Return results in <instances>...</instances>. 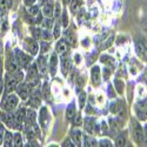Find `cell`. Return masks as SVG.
I'll list each match as a JSON object with an SVG mask.
<instances>
[{
  "instance_id": "cell-2",
  "label": "cell",
  "mask_w": 147,
  "mask_h": 147,
  "mask_svg": "<svg viewBox=\"0 0 147 147\" xmlns=\"http://www.w3.org/2000/svg\"><path fill=\"white\" fill-rule=\"evenodd\" d=\"M131 132H132V136H133L134 141H136L137 144H141L144 141V131H142V127L140 126V124L136 119L131 120Z\"/></svg>"
},
{
  "instance_id": "cell-21",
  "label": "cell",
  "mask_w": 147,
  "mask_h": 147,
  "mask_svg": "<svg viewBox=\"0 0 147 147\" xmlns=\"http://www.w3.org/2000/svg\"><path fill=\"white\" fill-rule=\"evenodd\" d=\"M69 69H71V61H69V59L64 58L61 60V71H63V74L67 76Z\"/></svg>"
},
{
  "instance_id": "cell-23",
  "label": "cell",
  "mask_w": 147,
  "mask_h": 147,
  "mask_svg": "<svg viewBox=\"0 0 147 147\" xmlns=\"http://www.w3.org/2000/svg\"><path fill=\"white\" fill-rule=\"evenodd\" d=\"M94 119L92 118H86L85 119V129H86L88 133L93 134L94 133Z\"/></svg>"
},
{
  "instance_id": "cell-4",
  "label": "cell",
  "mask_w": 147,
  "mask_h": 147,
  "mask_svg": "<svg viewBox=\"0 0 147 147\" xmlns=\"http://www.w3.org/2000/svg\"><path fill=\"white\" fill-rule=\"evenodd\" d=\"M25 121H26V108L20 107L17 109V112L14 114V129L17 131L24 129Z\"/></svg>"
},
{
  "instance_id": "cell-16",
  "label": "cell",
  "mask_w": 147,
  "mask_h": 147,
  "mask_svg": "<svg viewBox=\"0 0 147 147\" xmlns=\"http://www.w3.org/2000/svg\"><path fill=\"white\" fill-rule=\"evenodd\" d=\"M71 139H72L73 142H74L76 146H81V142H82L81 132L79 129H73L71 132Z\"/></svg>"
},
{
  "instance_id": "cell-46",
  "label": "cell",
  "mask_w": 147,
  "mask_h": 147,
  "mask_svg": "<svg viewBox=\"0 0 147 147\" xmlns=\"http://www.w3.org/2000/svg\"><path fill=\"white\" fill-rule=\"evenodd\" d=\"M109 74H111V71H109V68H105L104 69V79L107 80L108 77H109Z\"/></svg>"
},
{
  "instance_id": "cell-31",
  "label": "cell",
  "mask_w": 147,
  "mask_h": 147,
  "mask_svg": "<svg viewBox=\"0 0 147 147\" xmlns=\"http://www.w3.org/2000/svg\"><path fill=\"white\" fill-rule=\"evenodd\" d=\"M44 96H45V99L47 100H51V95H50V87H48V85L47 82L44 84Z\"/></svg>"
},
{
  "instance_id": "cell-17",
  "label": "cell",
  "mask_w": 147,
  "mask_h": 147,
  "mask_svg": "<svg viewBox=\"0 0 147 147\" xmlns=\"http://www.w3.org/2000/svg\"><path fill=\"white\" fill-rule=\"evenodd\" d=\"M65 40L67 44L72 45V46H74L77 44V38H76V34L74 32H73L72 30H67L65 32Z\"/></svg>"
},
{
  "instance_id": "cell-28",
  "label": "cell",
  "mask_w": 147,
  "mask_h": 147,
  "mask_svg": "<svg viewBox=\"0 0 147 147\" xmlns=\"http://www.w3.org/2000/svg\"><path fill=\"white\" fill-rule=\"evenodd\" d=\"M81 6V0H72V4H71V9L72 12L76 14V12L79 9V7Z\"/></svg>"
},
{
  "instance_id": "cell-39",
  "label": "cell",
  "mask_w": 147,
  "mask_h": 147,
  "mask_svg": "<svg viewBox=\"0 0 147 147\" xmlns=\"http://www.w3.org/2000/svg\"><path fill=\"white\" fill-rule=\"evenodd\" d=\"M53 36H54L55 39L60 36V24H59V21L55 24V26H54V33H53Z\"/></svg>"
},
{
  "instance_id": "cell-38",
  "label": "cell",
  "mask_w": 147,
  "mask_h": 147,
  "mask_svg": "<svg viewBox=\"0 0 147 147\" xmlns=\"http://www.w3.org/2000/svg\"><path fill=\"white\" fill-rule=\"evenodd\" d=\"M99 146H106V147H108V146H113V142L109 140V139H101L100 141H99Z\"/></svg>"
},
{
  "instance_id": "cell-43",
  "label": "cell",
  "mask_w": 147,
  "mask_h": 147,
  "mask_svg": "<svg viewBox=\"0 0 147 147\" xmlns=\"http://www.w3.org/2000/svg\"><path fill=\"white\" fill-rule=\"evenodd\" d=\"M60 11H61V8H60V5L57 3V5H55V11L53 12V13H54V16H55V18H59V17H60Z\"/></svg>"
},
{
  "instance_id": "cell-3",
  "label": "cell",
  "mask_w": 147,
  "mask_h": 147,
  "mask_svg": "<svg viewBox=\"0 0 147 147\" xmlns=\"http://www.w3.org/2000/svg\"><path fill=\"white\" fill-rule=\"evenodd\" d=\"M14 58L17 60L19 67H22V68H25V69L30 66L31 61H32V55H28L26 53H24L21 50H19V48H16V51H14Z\"/></svg>"
},
{
  "instance_id": "cell-27",
  "label": "cell",
  "mask_w": 147,
  "mask_h": 147,
  "mask_svg": "<svg viewBox=\"0 0 147 147\" xmlns=\"http://www.w3.org/2000/svg\"><path fill=\"white\" fill-rule=\"evenodd\" d=\"M114 86H115L118 93H119V94H122V92H124V86H125L124 81L119 80V79H115V80H114Z\"/></svg>"
},
{
  "instance_id": "cell-5",
  "label": "cell",
  "mask_w": 147,
  "mask_h": 147,
  "mask_svg": "<svg viewBox=\"0 0 147 147\" xmlns=\"http://www.w3.org/2000/svg\"><path fill=\"white\" fill-rule=\"evenodd\" d=\"M19 82L14 79V77L11 74V73H6L5 74V80H4V88H5V95L9 94V93H13L17 88V85Z\"/></svg>"
},
{
  "instance_id": "cell-12",
  "label": "cell",
  "mask_w": 147,
  "mask_h": 147,
  "mask_svg": "<svg viewBox=\"0 0 147 147\" xmlns=\"http://www.w3.org/2000/svg\"><path fill=\"white\" fill-rule=\"evenodd\" d=\"M136 113L138 118L141 120H145L147 118V101L146 100L140 101L136 105Z\"/></svg>"
},
{
  "instance_id": "cell-42",
  "label": "cell",
  "mask_w": 147,
  "mask_h": 147,
  "mask_svg": "<svg viewBox=\"0 0 147 147\" xmlns=\"http://www.w3.org/2000/svg\"><path fill=\"white\" fill-rule=\"evenodd\" d=\"M3 91H4V78H3V72L0 69V96L3 94Z\"/></svg>"
},
{
  "instance_id": "cell-34",
  "label": "cell",
  "mask_w": 147,
  "mask_h": 147,
  "mask_svg": "<svg viewBox=\"0 0 147 147\" xmlns=\"http://www.w3.org/2000/svg\"><path fill=\"white\" fill-rule=\"evenodd\" d=\"M41 38H42L44 40L50 41V40L52 39V35H51L50 31H48V30H45V31H42V32H41Z\"/></svg>"
},
{
  "instance_id": "cell-37",
  "label": "cell",
  "mask_w": 147,
  "mask_h": 147,
  "mask_svg": "<svg viewBox=\"0 0 147 147\" xmlns=\"http://www.w3.org/2000/svg\"><path fill=\"white\" fill-rule=\"evenodd\" d=\"M28 12L32 16H38L39 14V7L38 6H30L28 7Z\"/></svg>"
},
{
  "instance_id": "cell-30",
  "label": "cell",
  "mask_w": 147,
  "mask_h": 147,
  "mask_svg": "<svg viewBox=\"0 0 147 147\" xmlns=\"http://www.w3.org/2000/svg\"><path fill=\"white\" fill-rule=\"evenodd\" d=\"M86 93L85 92H81L80 94H79V106H80V108H84L85 107V102H86Z\"/></svg>"
},
{
  "instance_id": "cell-33",
  "label": "cell",
  "mask_w": 147,
  "mask_h": 147,
  "mask_svg": "<svg viewBox=\"0 0 147 147\" xmlns=\"http://www.w3.org/2000/svg\"><path fill=\"white\" fill-rule=\"evenodd\" d=\"M5 126L3 122H0V146H3V141H4V136H5Z\"/></svg>"
},
{
  "instance_id": "cell-25",
  "label": "cell",
  "mask_w": 147,
  "mask_h": 147,
  "mask_svg": "<svg viewBox=\"0 0 147 147\" xmlns=\"http://www.w3.org/2000/svg\"><path fill=\"white\" fill-rule=\"evenodd\" d=\"M42 13H44V16H45V17L51 18V17L53 16V7H52L50 4L45 5V6H44V8H42Z\"/></svg>"
},
{
  "instance_id": "cell-26",
  "label": "cell",
  "mask_w": 147,
  "mask_h": 147,
  "mask_svg": "<svg viewBox=\"0 0 147 147\" xmlns=\"http://www.w3.org/2000/svg\"><path fill=\"white\" fill-rule=\"evenodd\" d=\"M84 146H96V140L93 137H84Z\"/></svg>"
},
{
  "instance_id": "cell-49",
  "label": "cell",
  "mask_w": 147,
  "mask_h": 147,
  "mask_svg": "<svg viewBox=\"0 0 147 147\" xmlns=\"http://www.w3.org/2000/svg\"><path fill=\"white\" fill-rule=\"evenodd\" d=\"M101 129H102V132L105 131V133L107 132V125H106V122H102V124H101Z\"/></svg>"
},
{
  "instance_id": "cell-41",
  "label": "cell",
  "mask_w": 147,
  "mask_h": 147,
  "mask_svg": "<svg viewBox=\"0 0 147 147\" xmlns=\"http://www.w3.org/2000/svg\"><path fill=\"white\" fill-rule=\"evenodd\" d=\"M32 31H33V35H34V39H35V40H38L39 38H41V32H40V30H38V28H32Z\"/></svg>"
},
{
  "instance_id": "cell-44",
  "label": "cell",
  "mask_w": 147,
  "mask_h": 147,
  "mask_svg": "<svg viewBox=\"0 0 147 147\" xmlns=\"http://www.w3.org/2000/svg\"><path fill=\"white\" fill-rule=\"evenodd\" d=\"M82 86H84V77H80L77 80V87H78V90H80Z\"/></svg>"
},
{
  "instance_id": "cell-7",
  "label": "cell",
  "mask_w": 147,
  "mask_h": 147,
  "mask_svg": "<svg viewBox=\"0 0 147 147\" xmlns=\"http://www.w3.org/2000/svg\"><path fill=\"white\" fill-rule=\"evenodd\" d=\"M50 113H48L47 107H41L39 112V124L44 128V131H47L48 125H50Z\"/></svg>"
},
{
  "instance_id": "cell-29",
  "label": "cell",
  "mask_w": 147,
  "mask_h": 147,
  "mask_svg": "<svg viewBox=\"0 0 147 147\" xmlns=\"http://www.w3.org/2000/svg\"><path fill=\"white\" fill-rule=\"evenodd\" d=\"M100 61H101L102 64H106V65H111V66L114 64V59H113V58H111L109 55H106V54L101 57V60H100Z\"/></svg>"
},
{
  "instance_id": "cell-1",
  "label": "cell",
  "mask_w": 147,
  "mask_h": 147,
  "mask_svg": "<svg viewBox=\"0 0 147 147\" xmlns=\"http://www.w3.org/2000/svg\"><path fill=\"white\" fill-rule=\"evenodd\" d=\"M18 104H19L18 95L14 93H9L7 95H4L1 104H0V108H1L3 111H6V112H13L18 107Z\"/></svg>"
},
{
  "instance_id": "cell-10",
  "label": "cell",
  "mask_w": 147,
  "mask_h": 147,
  "mask_svg": "<svg viewBox=\"0 0 147 147\" xmlns=\"http://www.w3.org/2000/svg\"><path fill=\"white\" fill-rule=\"evenodd\" d=\"M25 48L31 55H36L39 51V45L35 41V39L32 38H26L25 39Z\"/></svg>"
},
{
  "instance_id": "cell-15",
  "label": "cell",
  "mask_w": 147,
  "mask_h": 147,
  "mask_svg": "<svg viewBox=\"0 0 147 147\" xmlns=\"http://www.w3.org/2000/svg\"><path fill=\"white\" fill-rule=\"evenodd\" d=\"M36 122V114L33 109L27 108L26 109V121H25V126H32Z\"/></svg>"
},
{
  "instance_id": "cell-50",
  "label": "cell",
  "mask_w": 147,
  "mask_h": 147,
  "mask_svg": "<svg viewBox=\"0 0 147 147\" xmlns=\"http://www.w3.org/2000/svg\"><path fill=\"white\" fill-rule=\"evenodd\" d=\"M144 141H145V144L147 145V126L145 127V137H144Z\"/></svg>"
},
{
  "instance_id": "cell-35",
  "label": "cell",
  "mask_w": 147,
  "mask_h": 147,
  "mask_svg": "<svg viewBox=\"0 0 147 147\" xmlns=\"http://www.w3.org/2000/svg\"><path fill=\"white\" fill-rule=\"evenodd\" d=\"M61 25L64 27L68 26V16H67V12H63V19H61Z\"/></svg>"
},
{
  "instance_id": "cell-36",
  "label": "cell",
  "mask_w": 147,
  "mask_h": 147,
  "mask_svg": "<svg viewBox=\"0 0 147 147\" xmlns=\"http://www.w3.org/2000/svg\"><path fill=\"white\" fill-rule=\"evenodd\" d=\"M48 50H50V41H44V42L41 44L40 52H41V53H46V52H48Z\"/></svg>"
},
{
  "instance_id": "cell-8",
  "label": "cell",
  "mask_w": 147,
  "mask_h": 147,
  "mask_svg": "<svg viewBox=\"0 0 147 147\" xmlns=\"http://www.w3.org/2000/svg\"><path fill=\"white\" fill-rule=\"evenodd\" d=\"M0 120H1L5 126L8 127L9 129L14 128V114L12 112H0Z\"/></svg>"
},
{
  "instance_id": "cell-48",
  "label": "cell",
  "mask_w": 147,
  "mask_h": 147,
  "mask_svg": "<svg viewBox=\"0 0 147 147\" xmlns=\"http://www.w3.org/2000/svg\"><path fill=\"white\" fill-rule=\"evenodd\" d=\"M64 146H71V147H73V146H76V145H74V142L71 141V140H67V141L65 140L64 141Z\"/></svg>"
},
{
  "instance_id": "cell-19",
  "label": "cell",
  "mask_w": 147,
  "mask_h": 147,
  "mask_svg": "<svg viewBox=\"0 0 147 147\" xmlns=\"http://www.w3.org/2000/svg\"><path fill=\"white\" fill-rule=\"evenodd\" d=\"M66 51H67V42H66V40L65 39L59 40V42L57 44V51H55V53L61 55V54H64Z\"/></svg>"
},
{
  "instance_id": "cell-20",
  "label": "cell",
  "mask_w": 147,
  "mask_h": 147,
  "mask_svg": "<svg viewBox=\"0 0 147 147\" xmlns=\"http://www.w3.org/2000/svg\"><path fill=\"white\" fill-rule=\"evenodd\" d=\"M3 146H6V147L13 146V134H12V132H11V131H5V136H4Z\"/></svg>"
},
{
  "instance_id": "cell-18",
  "label": "cell",
  "mask_w": 147,
  "mask_h": 147,
  "mask_svg": "<svg viewBox=\"0 0 147 147\" xmlns=\"http://www.w3.org/2000/svg\"><path fill=\"white\" fill-rule=\"evenodd\" d=\"M57 67H58V54L53 53L51 55V60H50V71H51L52 76H54L57 73Z\"/></svg>"
},
{
  "instance_id": "cell-51",
  "label": "cell",
  "mask_w": 147,
  "mask_h": 147,
  "mask_svg": "<svg viewBox=\"0 0 147 147\" xmlns=\"http://www.w3.org/2000/svg\"><path fill=\"white\" fill-rule=\"evenodd\" d=\"M0 18H1V9H0Z\"/></svg>"
},
{
  "instance_id": "cell-45",
  "label": "cell",
  "mask_w": 147,
  "mask_h": 147,
  "mask_svg": "<svg viewBox=\"0 0 147 147\" xmlns=\"http://www.w3.org/2000/svg\"><path fill=\"white\" fill-rule=\"evenodd\" d=\"M44 25H45V27H47V28H50L53 24H52V20L50 19V18H47L45 21H44Z\"/></svg>"
},
{
  "instance_id": "cell-40",
  "label": "cell",
  "mask_w": 147,
  "mask_h": 147,
  "mask_svg": "<svg viewBox=\"0 0 147 147\" xmlns=\"http://www.w3.org/2000/svg\"><path fill=\"white\" fill-rule=\"evenodd\" d=\"M72 119H73V124H74L76 126H80L81 125V117H80V114L74 115Z\"/></svg>"
},
{
  "instance_id": "cell-9",
  "label": "cell",
  "mask_w": 147,
  "mask_h": 147,
  "mask_svg": "<svg viewBox=\"0 0 147 147\" xmlns=\"http://www.w3.org/2000/svg\"><path fill=\"white\" fill-rule=\"evenodd\" d=\"M30 86L27 85V82H21V84H18L17 85V95L20 98L21 100H26L28 95H30Z\"/></svg>"
},
{
  "instance_id": "cell-13",
  "label": "cell",
  "mask_w": 147,
  "mask_h": 147,
  "mask_svg": "<svg viewBox=\"0 0 147 147\" xmlns=\"http://www.w3.org/2000/svg\"><path fill=\"white\" fill-rule=\"evenodd\" d=\"M91 79H92V84L94 86H99V84L101 81V77H100V68L99 66H93L92 71H91Z\"/></svg>"
},
{
  "instance_id": "cell-6",
  "label": "cell",
  "mask_w": 147,
  "mask_h": 147,
  "mask_svg": "<svg viewBox=\"0 0 147 147\" xmlns=\"http://www.w3.org/2000/svg\"><path fill=\"white\" fill-rule=\"evenodd\" d=\"M136 50H137L138 55L141 59H144V60L147 61V42H146L145 39L138 38L136 40Z\"/></svg>"
},
{
  "instance_id": "cell-11",
  "label": "cell",
  "mask_w": 147,
  "mask_h": 147,
  "mask_svg": "<svg viewBox=\"0 0 147 147\" xmlns=\"http://www.w3.org/2000/svg\"><path fill=\"white\" fill-rule=\"evenodd\" d=\"M40 104H41V94L39 91H34L28 98L27 105L32 108H38L40 106Z\"/></svg>"
},
{
  "instance_id": "cell-24",
  "label": "cell",
  "mask_w": 147,
  "mask_h": 147,
  "mask_svg": "<svg viewBox=\"0 0 147 147\" xmlns=\"http://www.w3.org/2000/svg\"><path fill=\"white\" fill-rule=\"evenodd\" d=\"M24 145V141H22V137H21V133L20 131H17L14 134H13V146H22Z\"/></svg>"
},
{
  "instance_id": "cell-32",
  "label": "cell",
  "mask_w": 147,
  "mask_h": 147,
  "mask_svg": "<svg viewBox=\"0 0 147 147\" xmlns=\"http://www.w3.org/2000/svg\"><path fill=\"white\" fill-rule=\"evenodd\" d=\"M125 144H126V140H125L124 136L119 134V137L115 140V146H125Z\"/></svg>"
},
{
  "instance_id": "cell-47",
  "label": "cell",
  "mask_w": 147,
  "mask_h": 147,
  "mask_svg": "<svg viewBox=\"0 0 147 147\" xmlns=\"http://www.w3.org/2000/svg\"><path fill=\"white\" fill-rule=\"evenodd\" d=\"M34 3H35V0H24V4H25L26 6H28V7L32 6Z\"/></svg>"
},
{
  "instance_id": "cell-22",
  "label": "cell",
  "mask_w": 147,
  "mask_h": 147,
  "mask_svg": "<svg viewBox=\"0 0 147 147\" xmlns=\"http://www.w3.org/2000/svg\"><path fill=\"white\" fill-rule=\"evenodd\" d=\"M76 104L74 102H71L68 106H67V108H66V118L68 119V120H71L73 117L76 115Z\"/></svg>"
},
{
  "instance_id": "cell-14",
  "label": "cell",
  "mask_w": 147,
  "mask_h": 147,
  "mask_svg": "<svg viewBox=\"0 0 147 147\" xmlns=\"http://www.w3.org/2000/svg\"><path fill=\"white\" fill-rule=\"evenodd\" d=\"M36 66H38V69H39V73L41 76L46 74L47 72V58L44 57V55H40L36 60Z\"/></svg>"
}]
</instances>
